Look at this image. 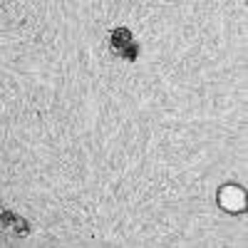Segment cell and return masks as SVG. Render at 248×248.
Segmentation results:
<instances>
[{"label":"cell","instance_id":"3957f363","mask_svg":"<svg viewBox=\"0 0 248 248\" xmlns=\"http://www.w3.org/2000/svg\"><path fill=\"white\" fill-rule=\"evenodd\" d=\"M3 226L13 229V231H15V233H20V236H25V233H28V223H25L23 218H15L10 211H3Z\"/></svg>","mask_w":248,"mask_h":248},{"label":"cell","instance_id":"6da1fadb","mask_svg":"<svg viewBox=\"0 0 248 248\" xmlns=\"http://www.w3.org/2000/svg\"><path fill=\"white\" fill-rule=\"evenodd\" d=\"M112 47L117 55H122L124 60H134L137 57V45H134V40H132V32L129 30H124V28H117L112 32Z\"/></svg>","mask_w":248,"mask_h":248},{"label":"cell","instance_id":"7a4b0ae2","mask_svg":"<svg viewBox=\"0 0 248 248\" xmlns=\"http://www.w3.org/2000/svg\"><path fill=\"white\" fill-rule=\"evenodd\" d=\"M218 201L226 211H243L246 206V194L238 189V186H223V189L218 191Z\"/></svg>","mask_w":248,"mask_h":248}]
</instances>
